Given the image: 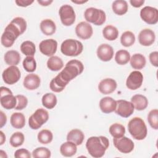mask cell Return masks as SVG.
I'll return each instance as SVG.
<instances>
[{"instance_id": "obj_1", "label": "cell", "mask_w": 158, "mask_h": 158, "mask_svg": "<svg viewBox=\"0 0 158 158\" xmlns=\"http://www.w3.org/2000/svg\"><path fill=\"white\" fill-rule=\"evenodd\" d=\"M84 70L83 63L78 60L69 61L64 69L50 82V89L56 93L62 91L72 80L80 75Z\"/></svg>"}, {"instance_id": "obj_2", "label": "cell", "mask_w": 158, "mask_h": 158, "mask_svg": "<svg viewBox=\"0 0 158 158\" xmlns=\"http://www.w3.org/2000/svg\"><path fill=\"white\" fill-rule=\"evenodd\" d=\"M26 29L27 22L23 18L20 17L14 18L5 28L1 38V44L6 48L11 47L15 40L22 35Z\"/></svg>"}, {"instance_id": "obj_3", "label": "cell", "mask_w": 158, "mask_h": 158, "mask_svg": "<svg viewBox=\"0 0 158 158\" xmlns=\"http://www.w3.org/2000/svg\"><path fill=\"white\" fill-rule=\"evenodd\" d=\"M109 146L107 138L104 136H91L86 143V148L88 153L94 158L102 157Z\"/></svg>"}, {"instance_id": "obj_4", "label": "cell", "mask_w": 158, "mask_h": 158, "mask_svg": "<svg viewBox=\"0 0 158 158\" xmlns=\"http://www.w3.org/2000/svg\"><path fill=\"white\" fill-rule=\"evenodd\" d=\"M128 130L131 136L136 140H143L147 136V127L140 117H135L131 118L128 122Z\"/></svg>"}, {"instance_id": "obj_5", "label": "cell", "mask_w": 158, "mask_h": 158, "mask_svg": "<svg viewBox=\"0 0 158 158\" xmlns=\"http://www.w3.org/2000/svg\"><path fill=\"white\" fill-rule=\"evenodd\" d=\"M83 49L82 43L76 40L67 39L64 40L60 46V51L67 56L75 57L80 54Z\"/></svg>"}, {"instance_id": "obj_6", "label": "cell", "mask_w": 158, "mask_h": 158, "mask_svg": "<svg viewBox=\"0 0 158 158\" xmlns=\"http://www.w3.org/2000/svg\"><path fill=\"white\" fill-rule=\"evenodd\" d=\"M84 16L87 22L95 25H101L106 20V13L104 10L94 7L87 8L84 12Z\"/></svg>"}, {"instance_id": "obj_7", "label": "cell", "mask_w": 158, "mask_h": 158, "mask_svg": "<svg viewBox=\"0 0 158 158\" xmlns=\"http://www.w3.org/2000/svg\"><path fill=\"white\" fill-rule=\"evenodd\" d=\"M49 119L48 112L42 108L38 109L29 117L28 125L33 130H38Z\"/></svg>"}, {"instance_id": "obj_8", "label": "cell", "mask_w": 158, "mask_h": 158, "mask_svg": "<svg viewBox=\"0 0 158 158\" xmlns=\"http://www.w3.org/2000/svg\"><path fill=\"white\" fill-rule=\"evenodd\" d=\"M0 102L2 107L9 110L15 107L17 104V98L12 94V92L7 87L1 86L0 88Z\"/></svg>"}, {"instance_id": "obj_9", "label": "cell", "mask_w": 158, "mask_h": 158, "mask_svg": "<svg viewBox=\"0 0 158 158\" xmlns=\"http://www.w3.org/2000/svg\"><path fill=\"white\" fill-rule=\"evenodd\" d=\"M62 23L65 26H70L75 21L76 15L73 8L68 4L62 6L59 10Z\"/></svg>"}, {"instance_id": "obj_10", "label": "cell", "mask_w": 158, "mask_h": 158, "mask_svg": "<svg viewBox=\"0 0 158 158\" xmlns=\"http://www.w3.org/2000/svg\"><path fill=\"white\" fill-rule=\"evenodd\" d=\"M20 77V71L16 65H10L2 73L3 81L7 85L15 84L19 80Z\"/></svg>"}, {"instance_id": "obj_11", "label": "cell", "mask_w": 158, "mask_h": 158, "mask_svg": "<svg viewBox=\"0 0 158 158\" xmlns=\"http://www.w3.org/2000/svg\"><path fill=\"white\" fill-rule=\"evenodd\" d=\"M140 17L148 24H156L158 22V10L153 7L145 6L140 10Z\"/></svg>"}, {"instance_id": "obj_12", "label": "cell", "mask_w": 158, "mask_h": 158, "mask_svg": "<svg viewBox=\"0 0 158 158\" xmlns=\"http://www.w3.org/2000/svg\"><path fill=\"white\" fill-rule=\"evenodd\" d=\"M117 106L115 112L120 117L127 118L132 115L134 112V106L131 102L123 99L116 101Z\"/></svg>"}, {"instance_id": "obj_13", "label": "cell", "mask_w": 158, "mask_h": 158, "mask_svg": "<svg viewBox=\"0 0 158 158\" xmlns=\"http://www.w3.org/2000/svg\"><path fill=\"white\" fill-rule=\"evenodd\" d=\"M113 143L117 150L124 154L131 152L135 146L133 141L124 136L119 138H114Z\"/></svg>"}, {"instance_id": "obj_14", "label": "cell", "mask_w": 158, "mask_h": 158, "mask_svg": "<svg viewBox=\"0 0 158 158\" xmlns=\"http://www.w3.org/2000/svg\"><path fill=\"white\" fill-rule=\"evenodd\" d=\"M143 81V75L141 72L138 70L133 71L128 75L126 86L131 90H136L141 87Z\"/></svg>"}, {"instance_id": "obj_15", "label": "cell", "mask_w": 158, "mask_h": 158, "mask_svg": "<svg viewBox=\"0 0 158 158\" xmlns=\"http://www.w3.org/2000/svg\"><path fill=\"white\" fill-rule=\"evenodd\" d=\"M57 42L54 39H47L41 41L39 44L40 52L49 57L52 56L57 51Z\"/></svg>"}, {"instance_id": "obj_16", "label": "cell", "mask_w": 158, "mask_h": 158, "mask_svg": "<svg viewBox=\"0 0 158 158\" xmlns=\"http://www.w3.org/2000/svg\"><path fill=\"white\" fill-rule=\"evenodd\" d=\"M77 36L82 40H88L91 37L93 30L91 25L86 22H81L75 27Z\"/></svg>"}, {"instance_id": "obj_17", "label": "cell", "mask_w": 158, "mask_h": 158, "mask_svg": "<svg viewBox=\"0 0 158 158\" xmlns=\"http://www.w3.org/2000/svg\"><path fill=\"white\" fill-rule=\"evenodd\" d=\"M156 40L154 32L149 28L142 30L138 35V41L140 44L144 46L152 45Z\"/></svg>"}, {"instance_id": "obj_18", "label": "cell", "mask_w": 158, "mask_h": 158, "mask_svg": "<svg viewBox=\"0 0 158 158\" xmlns=\"http://www.w3.org/2000/svg\"><path fill=\"white\" fill-rule=\"evenodd\" d=\"M97 56L102 61L107 62L110 60L114 56V49L108 44H102L97 49Z\"/></svg>"}, {"instance_id": "obj_19", "label": "cell", "mask_w": 158, "mask_h": 158, "mask_svg": "<svg viewBox=\"0 0 158 158\" xmlns=\"http://www.w3.org/2000/svg\"><path fill=\"white\" fill-rule=\"evenodd\" d=\"M117 82L112 78H105L101 80L98 85V89L103 94H109L113 93L117 88Z\"/></svg>"}, {"instance_id": "obj_20", "label": "cell", "mask_w": 158, "mask_h": 158, "mask_svg": "<svg viewBox=\"0 0 158 158\" xmlns=\"http://www.w3.org/2000/svg\"><path fill=\"white\" fill-rule=\"evenodd\" d=\"M117 102L112 98L107 96L102 98L99 101V107L101 111L105 114H109L115 111Z\"/></svg>"}, {"instance_id": "obj_21", "label": "cell", "mask_w": 158, "mask_h": 158, "mask_svg": "<svg viewBox=\"0 0 158 158\" xmlns=\"http://www.w3.org/2000/svg\"><path fill=\"white\" fill-rule=\"evenodd\" d=\"M40 78L38 75L30 73L24 78L23 85V86L28 90H35L40 86Z\"/></svg>"}, {"instance_id": "obj_22", "label": "cell", "mask_w": 158, "mask_h": 158, "mask_svg": "<svg viewBox=\"0 0 158 158\" xmlns=\"http://www.w3.org/2000/svg\"><path fill=\"white\" fill-rule=\"evenodd\" d=\"M131 102L133 104L134 108L137 110H143L148 105V100L146 97L139 94H135L131 97Z\"/></svg>"}, {"instance_id": "obj_23", "label": "cell", "mask_w": 158, "mask_h": 158, "mask_svg": "<svg viewBox=\"0 0 158 158\" xmlns=\"http://www.w3.org/2000/svg\"><path fill=\"white\" fill-rule=\"evenodd\" d=\"M85 135L79 129H73L70 130L67 135V140L73 142L77 146L81 145L84 140Z\"/></svg>"}, {"instance_id": "obj_24", "label": "cell", "mask_w": 158, "mask_h": 158, "mask_svg": "<svg viewBox=\"0 0 158 158\" xmlns=\"http://www.w3.org/2000/svg\"><path fill=\"white\" fill-rule=\"evenodd\" d=\"M77 151V145L73 142L69 141L62 144L60 147V152L64 157H72L76 154Z\"/></svg>"}, {"instance_id": "obj_25", "label": "cell", "mask_w": 158, "mask_h": 158, "mask_svg": "<svg viewBox=\"0 0 158 158\" xmlns=\"http://www.w3.org/2000/svg\"><path fill=\"white\" fill-rule=\"evenodd\" d=\"M40 29L42 33L47 36L53 35L56 30L55 23L51 19H44L40 23Z\"/></svg>"}, {"instance_id": "obj_26", "label": "cell", "mask_w": 158, "mask_h": 158, "mask_svg": "<svg viewBox=\"0 0 158 158\" xmlns=\"http://www.w3.org/2000/svg\"><path fill=\"white\" fill-rule=\"evenodd\" d=\"M130 65L136 70H141L143 69L146 64L145 57L141 54H135L130 57Z\"/></svg>"}, {"instance_id": "obj_27", "label": "cell", "mask_w": 158, "mask_h": 158, "mask_svg": "<svg viewBox=\"0 0 158 158\" xmlns=\"http://www.w3.org/2000/svg\"><path fill=\"white\" fill-rule=\"evenodd\" d=\"M10 122L14 128L21 129L25 125V115L20 112H14L10 116Z\"/></svg>"}, {"instance_id": "obj_28", "label": "cell", "mask_w": 158, "mask_h": 158, "mask_svg": "<svg viewBox=\"0 0 158 158\" xmlns=\"http://www.w3.org/2000/svg\"><path fill=\"white\" fill-rule=\"evenodd\" d=\"M5 62L9 65H17L20 60V55L18 51L10 50L6 52L4 56Z\"/></svg>"}, {"instance_id": "obj_29", "label": "cell", "mask_w": 158, "mask_h": 158, "mask_svg": "<svg viewBox=\"0 0 158 158\" xmlns=\"http://www.w3.org/2000/svg\"><path fill=\"white\" fill-rule=\"evenodd\" d=\"M112 10L118 15H123L127 12L128 4L124 0H116L113 2L112 5Z\"/></svg>"}, {"instance_id": "obj_30", "label": "cell", "mask_w": 158, "mask_h": 158, "mask_svg": "<svg viewBox=\"0 0 158 158\" xmlns=\"http://www.w3.org/2000/svg\"><path fill=\"white\" fill-rule=\"evenodd\" d=\"M42 104L43 106L48 109H53L57 104V97L51 93H48L44 94L42 97Z\"/></svg>"}, {"instance_id": "obj_31", "label": "cell", "mask_w": 158, "mask_h": 158, "mask_svg": "<svg viewBox=\"0 0 158 158\" xmlns=\"http://www.w3.org/2000/svg\"><path fill=\"white\" fill-rule=\"evenodd\" d=\"M102 35L105 39L109 41H114L118 36V30L115 27L109 25L103 28Z\"/></svg>"}, {"instance_id": "obj_32", "label": "cell", "mask_w": 158, "mask_h": 158, "mask_svg": "<svg viewBox=\"0 0 158 158\" xmlns=\"http://www.w3.org/2000/svg\"><path fill=\"white\" fill-rule=\"evenodd\" d=\"M47 67L52 71H59L64 67V62L59 57L52 56L48 60Z\"/></svg>"}, {"instance_id": "obj_33", "label": "cell", "mask_w": 158, "mask_h": 158, "mask_svg": "<svg viewBox=\"0 0 158 158\" xmlns=\"http://www.w3.org/2000/svg\"><path fill=\"white\" fill-rule=\"evenodd\" d=\"M109 133L114 138H119L124 136L125 128L122 124L115 123L111 125L109 129Z\"/></svg>"}, {"instance_id": "obj_34", "label": "cell", "mask_w": 158, "mask_h": 158, "mask_svg": "<svg viewBox=\"0 0 158 158\" xmlns=\"http://www.w3.org/2000/svg\"><path fill=\"white\" fill-rule=\"evenodd\" d=\"M20 51L27 56L33 57L36 52V47L32 41H25L20 45Z\"/></svg>"}, {"instance_id": "obj_35", "label": "cell", "mask_w": 158, "mask_h": 158, "mask_svg": "<svg viewBox=\"0 0 158 158\" xmlns=\"http://www.w3.org/2000/svg\"><path fill=\"white\" fill-rule=\"evenodd\" d=\"M135 41V36L130 31H126L122 33L120 37V43L125 47L132 46Z\"/></svg>"}, {"instance_id": "obj_36", "label": "cell", "mask_w": 158, "mask_h": 158, "mask_svg": "<svg viewBox=\"0 0 158 158\" xmlns=\"http://www.w3.org/2000/svg\"><path fill=\"white\" fill-rule=\"evenodd\" d=\"M130 59V54L128 51L120 49L118 51L115 56V60L119 65H125Z\"/></svg>"}, {"instance_id": "obj_37", "label": "cell", "mask_w": 158, "mask_h": 158, "mask_svg": "<svg viewBox=\"0 0 158 158\" xmlns=\"http://www.w3.org/2000/svg\"><path fill=\"white\" fill-rule=\"evenodd\" d=\"M38 141L43 144H47L50 143L53 139L52 133L47 129H44L41 130L38 134Z\"/></svg>"}, {"instance_id": "obj_38", "label": "cell", "mask_w": 158, "mask_h": 158, "mask_svg": "<svg viewBox=\"0 0 158 158\" xmlns=\"http://www.w3.org/2000/svg\"><path fill=\"white\" fill-rule=\"evenodd\" d=\"M24 140L25 137L23 134L22 132L17 131L12 135V136L10 138L9 143L12 147L17 148L22 145V144L24 142Z\"/></svg>"}, {"instance_id": "obj_39", "label": "cell", "mask_w": 158, "mask_h": 158, "mask_svg": "<svg viewBox=\"0 0 158 158\" xmlns=\"http://www.w3.org/2000/svg\"><path fill=\"white\" fill-rule=\"evenodd\" d=\"M23 67L28 72H33L36 69V62L32 56H27L23 60Z\"/></svg>"}, {"instance_id": "obj_40", "label": "cell", "mask_w": 158, "mask_h": 158, "mask_svg": "<svg viewBox=\"0 0 158 158\" xmlns=\"http://www.w3.org/2000/svg\"><path fill=\"white\" fill-rule=\"evenodd\" d=\"M51 156L50 150L44 147H39L32 152V156L34 158H49Z\"/></svg>"}, {"instance_id": "obj_41", "label": "cell", "mask_w": 158, "mask_h": 158, "mask_svg": "<svg viewBox=\"0 0 158 158\" xmlns=\"http://www.w3.org/2000/svg\"><path fill=\"white\" fill-rule=\"evenodd\" d=\"M148 121L154 130L158 129V110L157 109L151 110L148 115Z\"/></svg>"}, {"instance_id": "obj_42", "label": "cell", "mask_w": 158, "mask_h": 158, "mask_svg": "<svg viewBox=\"0 0 158 158\" xmlns=\"http://www.w3.org/2000/svg\"><path fill=\"white\" fill-rule=\"evenodd\" d=\"M16 98H17V104L14 109L16 110H22L25 109L28 104L27 98L23 95L18 94L16 96Z\"/></svg>"}, {"instance_id": "obj_43", "label": "cell", "mask_w": 158, "mask_h": 158, "mask_svg": "<svg viewBox=\"0 0 158 158\" xmlns=\"http://www.w3.org/2000/svg\"><path fill=\"white\" fill-rule=\"evenodd\" d=\"M14 157L15 158H30L31 154L30 152L26 149L22 148L17 149L14 153Z\"/></svg>"}, {"instance_id": "obj_44", "label": "cell", "mask_w": 158, "mask_h": 158, "mask_svg": "<svg viewBox=\"0 0 158 158\" xmlns=\"http://www.w3.org/2000/svg\"><path fill=\"white\" fill-rule=\"evenodd\" d=\"M149 60L151 64L156 67H157L158 66V52L157 51H154L149 54Z\"/></svg>"}, {"instance_id": "obj_45", "label": "cell", "mask_w": 158, "mask_h": 158, "mask_svg": "<svg viewBox=\"0 0 158 158\" xmlns=\"http://www.w3.org/2000/svg\"><path fill=\"white\" fill-rule=\"evenodd\" d=\"M15 3L17 6L20 7H27L30 5H31L34 1L33 0H16Z\"/></svg>"}, {"instance_id": "obj_46", "label": "cell", "mask_w": 158, "mask_h": 158, "mask_svg": "<svg viewBox=\"0 0 158 158\" xmlns=\"http://www.w3.org/2000/svg\"><path fill=\"white\" fill-rule=\"evenodd\" d=\"M130 2L131 5L134 7H139L144 3V0H130Z\"/></svg>"}, {"instance_id": "obj_47", "label": "cell", "mask_w": 158, "mask_h": 158, "mask_svg": "<svg viewBox=\"0 0 158 158\" xmlns=\"http://www.w3.org/2000/svg\"><path fill=\"white\" fill-rule=\"evenodd\" d=\"M0 116H1V121H0V128H2L4 125H6L7 122V116L6 115L2 112H0Z\"/></svg>"}, {"instance_id": "obj_48", "label": "cell", "mask_w": 158, "mask_h": 158, "mask_svg": "<svg viewBox=\"0 0 158 158\" xmlns=\"http://www.w3.org/2000/svg\"><path fill=\"white\" fill-rule=\"evenodd\" d=\"M37 2L40 4H41V6H49V5H50L52 2H53V1H52V0H46V1H44V0H38L37 1Z\"/></svg>"}, {"instance_id": "obj_49", "label": "cell", "mask_w": 158, "mask_h": 158, "mask_svg": "<svg viewBox=\"0 0 158 158\" xmlns=\"http://www.w3.org/2000/svg\"><path fill=\"white\" fill-rule=\"evenodd\" d=\"M0 136H1L0 145H2L4 144V143L5 142V141H6V136L2 131H0Z\"/></svg>"}, {"instance_id": "obj_50", "label": "cell", "mask_w": 158, "mask_h": 158, "mask_svg": "<svg viewBox=\"0 0 158 158\" xmlns=\"http://www.w3.org/2000/svg\"><path fill=\"white\" fill-rule=\"evenodd\" d=\"M0 157H2V158L7 157V156L6 152H5L4 151H2V150H1V151H0Z\"/></svg>"}, {"instance_id": "obj_51", "label": "cell", "mask_w": 158, "mask_h": 158, "mask_svg": "<svg viewBox=\"0 0 158 158\" xmlns=\"http://www.w3.org/2000/svg\"><path fill=\"white\" fill-rule=\"evenodd\" d=\"M72 2L73 3H76V4H83L85 2H88V1H72Z\"/></svg>"}]
</instances>
